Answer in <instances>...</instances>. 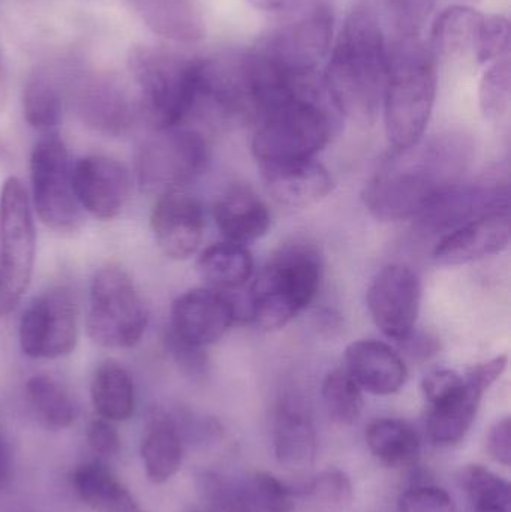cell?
Masks as SVG:
<instances>
[{
  "label": "cell",
  "instance_id": "cell-19",
  "mask_svg": "<svg viewBox=\"0 0 511 512\" xmlns=\"http://www.w3.org/2000/svg\"><path fill=\"white\" fill-rule=\"evenodd\" d=\"M509 207L479 216L441 237L434 249L440 265H464L500 254L509 246Z\"/></svg>",
  "mask_w": 511,
  "mask_h": 512
},
{
  "label": "cell",
  "instance_id": "cell-27",
  "mask_svg": "<svg viewBox=\"0 0 511 512\" xmlns=\"http://www.w3.org/2000/svg\"><path fill=\"white\" fill-rule=\"evenodd\" d=\"M138 12L150 30L180 44L206 35V21L197 0H140Z\"/></svg>",
  "mask_w": 511,
  "mask_h": 512
},
{
  "label": "cell",
  "instance_id": "cell-20",
  "mask_svg": "<svg viewBox=\"0 0 511 512\" xmlns=\"http://www.w3.org/2000/svg\"><path fill=\"white\" fill-rule=\"evenodd\" d=\"M267 191L288 207H309L320 203L333 189V179L315 159L260 164Z\"/></svg>",
  "mask_w": 511,
  "mask_h": 512
},
{
  "label": "cell",
  "instance_id": "cell-46",
  "mask_svg": "<svg viewBox=\"0 0 511 512\" xmlns=\"http://www.w3.org/2000/svg\"><path fill=\"white\" fill-rule=\"evenodd\" d=\"M12 480L11 448L0 430V490H5Z\"/></svg>",
  "mask_w": 511,
  "mask_h": 512
},
{
  "label": "cell",
  "instance_id": "cell-33",
  "mask_svg": "<svg viewBox=\"0 0 511 512\" xmlns=\"http://www.w3.org/2000/svg\"><path fill=\"white\" fill-rule=\"evenodd\" d=\"M293 492L294 512H344L353 501V484L342 471L321 472Z\"/></svg>",
  "mask_w": 511,
  "mask_h": 512
},
{
  "label": "cell",
  "instance_id": "cell-49",
  "mask_svg": "<svg viewBox=\"0 0 511 512\" xmlns=\"http://www.w3.org/2000/svg\"><path fill=\"white\" fill-rule=\"evenodd\" d=\"M464 2H465V0H464Z\"/></svg>",
  "mask_w": 511,
  "mask_h": 512
},
{
  "label": "cell",
  "instance_id": "cell-44",
  "mask_svg": "<svg viewBox=\"0 0 511 512\" xmlns=\"http://www.w3.org/2000/svg\"><path fill=\"white\" fill-rule=\"evenodd\" d=\"M488 448L491 456L503 466H510L511 463V421L510 418H503L498 421L488 436Z\"/></svg>",
  "mask_w": 511,
  "mask_h": 512
},
{
  "label": "cell",
  "instance_id": "cell-1",
  "mask_svg": "<svg viewBox=\"0 0 511 512\" xmlns=\"http://www.w3.org/2000/svg\"><path fill=\"white\" fill-rule=\"evenodd\" d=\"M467 153L464 138L452 134L395 150L393 158L363 189L366 209L383 222L417 218L438 192L455 185Z\"/></svg>",
  "mask_w": 511,
  "mask_h": 512
},
{
  "label": "cell",
  "instance_id": "cell-48",
  "mask_svg": "<svg viewBox=\"0 0 511 512\" xmlns=\"http://www.w3.org/2000/svg\"><path fill=\"white\" fill-rule=\"evenodd\" d=\"M8 101V75L3 65L2 54H0V110H3Z\"/></svg>",
  "mask_w": 511,
  "mask_h": 512
},
{
  "label": "cell",
  "instance_id": "cell-6",
  "mask_svg": "<svg viewBox=\"0 0 511 512\" xmlns=\"http://www.w3.org/2000/svg\"><path fill=\"white\" fill-rule=\"evenodd\" d=\"M326 98L324 86L318 90L311 83L299 95L267 111L252 138L258 165L314 159L333 132V114Z\"/></svg>",
  "mask_w": 511,
  "mask_h": 512
},
{
  "label": "cell",
  "instance_id": "cell-28",
  "mask_svg": "<svg viewBox=\"0 0 511 512\" xmlns=\"http://www.w3.org/2000/svg\"><path fill=\"white\" fill-rule=\"evenodd\" d=\"M90 397L99 417L126 421L135 411V388L125 367L113 360L102 361L90 382Z\"/></svg>",
  "mask_w": 511,
  "mask_h": 512
},
{
  "label": "cell",
  "instance_id": "cell-2",
  "mask_svg": "<svg viewBox=\"0 0 511 512\" xmlns=\"http://www.w3.org/2000/svg\"><path fill=\"white\" fill-rule=\"evenodd\" d=\"M389 47L377 9L369 2L353 6L333 45L324 89L339 113L371 122L383 107Z\"/></svg>",
  "mask_w": 511,
  "mask_h": 512
},
{
  "label": "cell",
  "instance_id": "cell-36",
  "mask_svg": "<svg viewBox=\"0 0 511 512\" xmlns=\"http://www.w3.org/2000/svg\"><path fill=\"white\" fill-rule=\"evenodd\" d=\"M324 406L333 421L351 426L363 411V390L345 369H336L326 376L321 388Z\"/></svg>",
  "mask_w": 511,
  "mask_h": 512
},
{
  "label": "cell",
  "instance_id": "cell-17",
  "mask_svg": "<svg viewBox=\"0 0 511 512\" xmlns=\"http://www.w3.org/2000/svg\"><path fill=\"white\" fill-rule=\"evenodd\" d=\"M150 227L156 245L168 258L176 261L191 258L203 239L200 201L182 189L158 195L150 215Z\"/></svg>",
  "mask_w": 511,
  "mask_h": 512
},
{
  "label": "cell",
  "instance_id": "cell-43",
  "mask_svg": "<svg viewBox=\"0 0 511 512\" xmlns=\"http://www.w3.org/2000/svg\"><path fill=\"white\" fill-rule=\"evenodd\" d=\"M168 351L173 355L177 366L191 376L203 375L207 366L206 355L203 354V348L188 345V343L180 342L176 337L168 334L167 337Z\"/></svg>",
  "mask_w": 511,
  "mask_h": 512
},
{
  "label": "cell",
  "instance_id": "cell-5",
  "mask_svg": "<svg viewBox=\"0 0 511 512\" xmlns=\"http://www.w3.org/2000/svg\"><path fill=\"white\" fill-rule=\"evenodd\" d=\"M128 65L140 90L141 114L155 131L177 128L203 102L200 60L134 45Z\"/></svg>",
  "mask_w": 511,
  "mask_h": 512
},
{
  "label": "cell",
  "instance_id": "cell-47",
  "mask_svg": "<svg viewBox=\"0 0 511 512\" xmlns=\"http://www.w3.org/2000/svg\"><path fill=\"white\" fill-rule=\"evenodd\" d=\"M254 8L264 12H278L287 5V0H248Z\"/></svg>",
  "mask_w": 511,
  "mask_h": 512
},
{
  "label": "cell",
  "instance_id": "cell-9",
  "mask_svg": "<svg viewBox=\"0 0 511 512\" xmlns=\"http://www.w3.org/2000/svg\"><path fill=\"white\" fill-rule=\"evenodd\" d=\"M30 182L36 215L56 233H74L83 222L81 207L72 186V164L62 138L53 134L33 146Z\"/></svg>",
  "mask_w": 511,
  "mask_h": 512
},
{
  "label": "cell",
  "instance_id": "cell-38",
  "mask_svg": "<svg viewBox=\"0 0 511 512\" xmlns=\"http://www.w3.org/2000/svg\"><path fill=\"white\" fill-rule=\"evenodd\" d=\"M510 96V56H504L491 63L480 83L479 98L483 116L489 120L506 116L510 107Z\"/></svg>",
  "mask_w": 511,
  "mask_h": 512
},
{
  "label": "cell",
  "instance_id": "cell-12",
  "mask_svg": "<svg viewBox=\"0 0 511 512\" xmlns=\"http://www.w3.org/2000/svg\"><path fill=\"white\" fill-rule=\"evenodd\" d=\"M332 41L333 14L320 3L276 30L257 50L285 74L305 80L326 59Z\"/></svg>",
  "mask_w": 511,
  "mask_h": 512
},
{
  "label": "cell",
  "instance_id": "cell-10",
  "mask_svg": "<svg viewBox=\"0 0 511 512\" xmlns=\"http://www.w3.org/2000/svg\"><path fill=\"white\" fill-rule=\"evenodd\" d=\"M156 132L138 152V185L146 194L179 191L206 170L209 146L203 135L191 129L177 126Z\"/></svg>",
  "mask_w": 511,
  "mask_h": 512
},
{
  "label": "cell",
  "instance_id": "cell-15",
  "mask_svg": "<svg viewBox=\"0 0 511 512\" xmlns=\"http://www.w3.org/2000/svg\"><path fill=\"white\" fill-rule=\"evenodd\" d=\"M72 186L81 210L99 221H111L128 203L131 174L117 159L84 156L72 164Z\"/></svg>",
  "mask_w": 511,
  "mask_h": 512
},
{
  "label": "cell",
  "instance_id": "cell-29",
  "mask_svg": "<svg viewBox=\"0 0 511 512\" xmlns=\"http://www.w3.org/2000/svg\"><path fill=\"white\" fill-rule=\"evenodd\" d=\"M72 486L81 501L96 512H141L125 486L99 462L78 466Z\"/></svg>",
  "mask_w": 511,
  "mask_h": 512
},
{
  "label": "cell",
  "instance_id": "cell-4",
  "mask_svg": "<svg viewBox=\"0 0 511 512\" xmlns=\"http://www.w3.org/2000/svg\"><path fill=\"white\" fill-rule=\"evenodd\" d=\"M323 264L308 243L279 249L252 283L248 297L251 321L261 330H279L317 297Z\"/></svg>",
  "mask_w": 511,
  "mask_h": 512
},
{
  "label": "cell",
  "instance_id": "cell-22",
  "mask_svg": "<svg viewBox=\"0 0 511 512\" xmlns=\"http://www.w3.org/2000/svg\"><path fill=\"white\" fill-rule=\"evenodd\" d=\"M273 450L279 465L288 471L303 472L314 465L317 433L308 411L299 400H282L276 409Z\"/></svg>",
  "mask_w": 511,
  "mask_h": 512
},
{
  "label": "cell",
  "instance_id": "cell-40",
  "mask_svg": "<svg viewBox=\"0 0 511 512\" xmlns=\"http://www.w3.org/2000/svg\"><path fill=\"white\" fill-rule=\"evenodd\" d=\"M399 512H456L452 496L435 486H419L402 493L398 499Z\"/></svg>",
  "mask_w": 511,
  "mask_h": 512
},
{
  "label": "cell",
  "instance_id": "cell-13",
  "mask_svg": "<svg viewBox=\"0 0 511 512\" xmlns=\"http://www.w3.org/2000/svg\"><path fill=\"white\" fill-rule=\"evenodd\" d=\"M507 367V355H498L476 364L464 375V382L449 396L429 409V438L440 447L459 444L473 426L486 391L501 378Z\"/></svg>",
  "mask_w": 511,
  "mask_h": 512
},
{
  "label": "cell",
  "instance_id": "cell-7",
  "mask_svg": "<svg viewBox=\"0 0 511 512\" xmlns=\"http://www.w3.org/2000/svg\"><path fill=\"white\" fill-rule=\"evenodd\" d=\"M149 309L128 271L107 265L90 283L86 327L90 340L102 348L131 349L143 340Z\"/></svg>",
  "mask_w": 511,
  "mask_h": 512
},
{
  "label": "cell",
  "instance_id": "cell-34",
  "mask_svg": "<svg viewBox=\"0 0 511 512\" xmlns=\"http://www.w3.org/2000/svg\"><path fill=\"white\" fill-rule=\"evenodd\" d=\"M27 399L42 423L66 429L75 420V403L66 388L50 375H35L26 384Z\"/></svg>",
  "mask_w": 511,
  "mask_h": 512
},
{
  "label": "cell",
  "instance_id": "cell-3",
  "mask_svg": "<svg viewBox=\"0 0 511 512\" xmlns=\"http://www.w3.org/2000/svg\"><path fill=\"white\" fill-rule=\"evenodd\" d=\"M437 96V60L419 36H401L389 50L383 113L395 150L422 141Z\"/></svg>",
  "mask_w": 511,
  "mask_h": 512
},
{
  "label": "cell",
  "instance_id": "cell-37",
  "mask_svg": "<svg viewBox=\"0 0 511 512\" xmlns=\"http://www.w3.org/2000/svg\"><path fill=\"white\" fill-rule=\"evenodd\" d=\"M251 512H294V492L269 472H255L242 490Z\"/></svg>",
  "mask_w": 511,
  "mask_h": 512
},
{
  "label": "cell",
  "instance_id": "cell-11",
  "mask_svg": "<svg viewBox=\"0 0 511 512\" xmlns=\"http://www.w3.org/2000/svg\"><path fill=\"white\" fill-rule=\"evenodd\" d=\"M77 319V301L68 286H53L41 292L21 315V351L33 360H54L72 354L78 340Z\"/></svg>",
  "mask_w": 511,
  "mask_h": 512
},
{
  "label": "cell",
  "instance_id": "cell-30",
  "mask_svg": "<svg viewBox=\"0 0 511 512\" xmlns=\"http://www.w3.org/2000/svg\"><path fill=\"white\" fill-rule=\"evenodd\" d=\"M198 273L216 291H230L245 285L254 273L251 252L242 245L225 242L209 246L197 262Z\"/></svg>",
  "mask_w": 511,
  "mask_h": 512
},
{
  "label": "cell",
  "instance_id": "cell-18",
  "mask_svg": "<svg viewBox=\"0 0 511 512\" xmlns=\"http://www.w3.org/2000/svg\"><path fill=\"white\" fill-rule=\"evenodd\" d=\"M507 207L509 191L503 186H461L455 183L438 192L416 219L426 233H444L446 236L479 216Z\"/></svg>",
  "mask_w": 511,
  "mask_h": 512
},
{
  "label": "cell",
  "instance_id": "cell-14",
  "mask_svg": "<svg viewBox=\"0 0 511 512\" xmlns=\"http://www.w3.org/2000/svg\"><path fill=\"white\" fill-rule=\"evenodd\" d=\"M366 300L381 333L402 342L416 328L422 301L419 276L407 265H386L369 285Z\"/></svg>",
  "mask_w": 511,
  "mask_h": 512
},
{
  "label": "cell",
  "instance_id": "cell-8",
  "mask_svg": "<svg viewBox=\"0 0 511 512\" xmlns=\"http://www.w3.org/2000/svg\"><path fill=\"white\" fill-rule=\"evenodd\" d=\"M36 231L26 186L8 177L0 189V318L23 300L35 267Z\"/></svg>",
  "mask_w": 511,
  "mask_h": 512
},
{
  "label": "cell",
  "instance_id": "cell-42",
  "mask_svg": "<svg viewBox=\"0 0 511 512\" xmlns=\"http://www.w3.org/2000/svg\"><path fill=\"white\" fill-rule=\"evenodd\" d=\"M90 448L101 457H113L119 453L120 438L111 421L96 418L90 421L86 433Z\"/></svg>",
  "mask_w": 511,
  "mask_h": 512
},
{
  "label": "cell",
  "instance_id": "cell-32",
  "mask_svg": "<svg viewBox=\"0 0 511 512\" xmlns=\"http://www.w3.org/2000/svg\"><path fill=\"white\" fill-rule=\"evenodd\" d=\"M23 113L36 131L53 134L62 120L63 99L59 84L48 71L30 75L23 90Z\"/></svg>",
  "mask_w": 511,
  "mask_h": 512
},
{
  "label": "cell",
  "instance_id": "cell-26",
  "mask_svg": "<svg viewBox=\"0 0 511 512\" xmlns=\"http://www.w3.org/2000/svg\"><path fill=\"white\" fill-rule=\"evenodd\" d=\"M485 15L464 5L444 9L432 26L429 50L434 59H477Z\"/></svg>",
  "mask_w": 511,
  "mask_h": 512
},
{
  "label": "cell",
  "instance_id": "cell-31",
  "mask_svg": "<svg viewBox=\"0 0 511 512\" xmlns=\"http://www.w3.org/2000/svg\"><path fill=\"white\" fill-rule=\"evenodd\" d=\"M366 444L371 453L390 468H405L419 459V435L410 424L395 418L372 421L366 429Z\"/></svg>",
  "mask_w": 511,
  "mask_h": 512
},
{
  "label": "cell",
  "instance_id": "cell-24",
  "mask_svg": "<svg viewBox=\"0 0 511 512\" xmlns=\"http://www.w3.org/2000/svg\"><path fill=\"white\" fill-rule=\"evenodd\" d=\"M215 221L227 242L249 245L269 231L267 204L248 186L228 189L215 206Z\"/></svg>",
  "mask_w": 511,
  "mask_h": 512
},
{
  "label": "cell",
  "instance_id": "cell-25",
  "mask_svg": "<svg viewBox=\"0 0 511 512\" xmlns=\"http://www.w3.org/2000/svg\"><path fill=\"white\" fill-rule=\"evenodd\" d=\"M141 459L147 478L153 484L167 483L182 466V433L173 417L162 409H153L147 417L141 439Z\"/></svg>",
  "mask_w": 511,
  "mask_h": 512
},
{
  "label": "cell",
  "instance_id": "cell-41",
  "mask_svg": "<svg viewBox=\"0 0 511 512\" xmlns=\"http://www.w3.org/2000/svg\"><path fill=\"white\" fill-rule=\"evenodd\" d=\"M401 36H419L425 26L434 0H386Z\"/></svg>",
  "mask_w": 511,
  "mask_h": 512
},
{
  "label": "cell",
  "instance_id": "cell-39",
  "mask_svg": "<svg viewBox=\"0 0 511 512\" xmlns=\"http://www.w3.org/2000/svg\"><path fill=\"white\" fill-rule=\"evenodd\" d=\"M198 481L201 493L209 505V512H251L242 490L234 489L224 478L207 472Z\"/></svg>",
  "mask_w": 511,
  "mask_h": 512
},
{
  "label": "cell",
  "instance_id": "cell-23",
  "mask_svg": "<svg viewBox=\"0 0 511 512\" xmlns=\"http://www.w3.org/2000/svg\"><path fill=\"white\" fill-rule=\"evenodd\" d=\"M77 105L83 122L99 134H125L134 122L135 111L128 93L117 81L108 78H93L84 83Z\"/></svg>",
  "mask_w": 511,
  "mask_h": 512
},
{
  "label": "cell",
  "instance_id": "cell-45",
  "mask_svg": "<svg viewBox=\"0 0 511 512\" xmlns=\"http://www.w3.org/2000/svg\"><path fill=\"white\" fill-rule=\"evenodd\" d=\"M402 346L411 357L417 358V360H425L438 351V342L435 337L425 333L417 334L416 331H413L407 339L402 340Z\"/></svg>",
  "mask_w": 511,
  "mask_h": 512
},
{
  "label": "cell",
  "instance_id": "cell-21",
  "mask_svg": "<svg viewBox=\"0 0 511 512\" xmlns=\"http://www.w3.org/2000/svg\"><path fill=\"white\" fill-rule=\"evenodd\" d=\"M347 370L363 391L375 396L398 393L408 378L401 355L380 340H357L345 351Z\"/></svg>",
  "mask_w": 511,
  "mask_h": 512
},
{
  "label": "cell",
  "instance_id": "cell-35",
  "mask_svg": "<svg viewBox=\"0 0 511 512\" xmlns=\"http://www.w3.org/2000/svg\"><path fill=\"white\" fill-rule=\"evenodd\" d=\"M461 486L473 512H511L509 483L485 466H467L461 472Z\"/></svg>",
  "mask_w": 511,
  "mask_h": 512
},
{
  "label": "cell",
  "instance_id": "cell-16",
  "mask_svg": "<svg viewBox=\"0 0 511 512\" xmlns=\"http://www.w3.org/2000/svg\"><path fill=\"white\" fill-rule=\"evenodd\" d=\"M233 301L212 288L183 292L171 306L170 334L180 342L204 348L225 336L236 321Z\"/></svg>",
  "mask_w": 511,
  "mask_h": 512
}]
</instances>
